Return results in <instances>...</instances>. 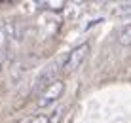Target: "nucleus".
Returning <instances> with one entry per match:
<instances>
[{"label":"nucleus","mask_w":131,"mask_h":123,"mask_svg":"<svg viewBox=\"0 0 131 123\" xmlns=\"http://www.w3.org/2000/svg\"><path fill=\"white\" fill-rule=\"evenodd\" d=\"M65 93V81L63 80H53L44 87V91L38 95V106L40 108H48L51 106L55 101H59Z\"/></svg>","instance_id":"obj_1"},{"label":"nucleus","mask_w":131,"mask_h":123,"mask_svg":"<svg viewBox=\"0 0 131 123\" xmlns=\"http://www.w3.org/2000/svg\"><path fill=\"white\" fill-rule=\"evenodd\" d=\"M88 53H89V44H88V42L76 45V47L72 49L69 55H67L65 63H63V70H65V72H74L76 68H78V66L85 61Z\"/></svg>","instance_id":"obj_2"},{"label":"nucleus","mask_w":131,"mask_h":123,"mask_svg":"<svg viewBox=\"0 0 131 123\" xmlns=\"http://www.w3.org/2000/svg\"><path fill=\"white\" fill-rule=\"evenodd\" d=\"M120 45H131V23L124 25L122 29L118 30V36H116Z\"/></svg>","instance_id":"obj_3"},{"label":"nucleus","mask_w":131,"mask_h":123,"mask_svg":"<svg viewBox=\"0 0 131 123\" xmlns=\"http://www.w3.org/2000/svg\"><path fill=\"white\" fill-rule=\"evenodd\" d=\"M30 123H49V116H46V114H38V116H34L32 119H30Z\"/></svg>","instance_id":"obj_4"},{"label":"nucleus","mask_w":131,"mask_h":123,"mask_svg":"<svg viewBox=\"0 0 131 123\" xmlns=\"http://www.w3.org/2000/svg\"><path fill=\"white\" fill-rule=\"evenodd\" d=\"M118 13H120V15H127V13H131V4H124V6H120Z\"/></svg>","instance_id":"obj_5"},{"label":"nucleus","mask_w":131,"mask_h":123,"mask_svg":"<svg viewBox=\"0 0 131 123\" xmlns=\"http://www.w3.org/2000/svg\"><path fill=\"white\" fill-rule=\"evenodd\" d=\"M4 45V32H2V29H0V47Z\"/></svg>","instance_id":"obj_6"},{"label":"nucleus","mask_w":131,"mask_h":123,"mask_svg":"<svg viewBox=\"0 0 131 123\" xmlns=\"http://www.w3.org/2000/svg\"><path fill=\"white\" fill-rule=\"evenodd\" d=\"M0 72H2V63H0Z\"/></svg>","instance_id":"obj_7"}]
</instances>
